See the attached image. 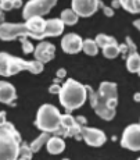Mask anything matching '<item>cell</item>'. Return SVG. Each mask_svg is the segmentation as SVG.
I'll return each instance as SVG.
<instances>
[{
  "instance_id": "cell-1",
  "label": "cell",
  "mask_w": 140,
  "mask_h": 160,
  "mask_svg": "<svg viewBox=\"0 0 140 160\" xmlns=\"http://www.w3.org/2000/svg\"><path fill=\"white\" fill-rule=\"evenodd\" d=\"M44 27H46V21L39 15L28 18L24 24L3 22L0 24V39L6 42L14 41L16 38H32L40 41L46 38Z\"/></svg>"
},
{
  "instance_id": "cell-6",
  "label": "cell",
  "mask_w": 140,
  "mask_h": 160,
  "mask_svg": "<svg viewBox=\"0 0 140 160\" xmlns=\"http://www.w3.org/2000/svg\"><path fill=\"white\" fill-rule=\"evenodd\" d=\"M87 89V98L90 100V106L94 109L96 114L99 117H101L103 120H112L115 117V113H117V104L118 100H108L105 98L100 96L99 92H94L92 87L86 85Z\"/></svg>"
},
{
  "instance_id": "cell-14",
  "label": "cell",
  "mask_w": 140,
  "mask_h": 160,
  "mask_svg": "<svg viewBox=\"0 0 140 160\" xmlns=\"http://www.w3.org/2000/svg\"><path fill=\"white\" fill-rule=\"evenodd\" d=\"M64 25L61 18H51L46 21V27H44V33L46 36H58L63 33Z\"/></svg>"
},
{
  "instance_id": "cell-11",
  "label": "cell",
  "mask_w": 140,
  "mask_h": 160,
  "mask_svg": "<svg viewBox=\"0 0 140 160\" xmlns=\"http://www.w3.org/2000/svg\"><path fill=\"white\" fill-rule=\"evenodd\" d=\"M61 48L68 54L79 53L83 49V41L78 33H67L61 39Z\"/></svg>"
},
{
  "instance_id": "cell-19",
  "label": "cell",
  "mask_w": 140,
  "mask_h": 160,
  "mask_svg": "<svg viewBox=\"0 0 140 160\" xmlns=\"http://www.w3.org/2000/svg\"><path fill=\"white\" fill-rule=\"evenodd\" d=\"M51 135H53L51 132H43V134L39 135V137L36 138L35 141H33L31 145H29V146H31V149H32V152H33V153L39 152V150H40V148L47 143V141L50 139Z\"/></svg>"
},
{
  "instance_id": "cell-9",
  "label": "cell",
  "mask_w": 140,
  "mask_h": 160,
  "mask_svg": "<svg viewBox=\"0 0 140 160\" xmlns=\"http://www.w3.org/2000/svg\"><path fill=\"white\" fill-rule=\"evenodd\" d=\"M82 138L83 141L87 143L89 146L93 148H99L101 145H104L107 138H105V134L99 128H90L83 125L82 127Z\"/></svg>"
},
{
  "instance_id": "cell-27",
  "label": "cell",
  "mask_w": 140,
  "mask_h": 160,
  "mask_svg": "<svg viewBox=\"0 0 140 160\" xmlns=\"http://www.w3.org/2000/svg\"><path fill=\"white\" fill-rule=\"evenodd\" d=\"M100 7L103 8L104 15H107V17H112V15H114V10H112V7H107V6H104L101 2H100Z\"/></svg>"
},
{
  "instance_id": "cell-35",
  "label": "cell",
  "mask_w": 140,
  "mask_h": 160,
  "mask_svg": "<svg viewBox=\"0 0 140 160\" xmlns=\"http://www.w3.org/2000/svg\"><path fill=\"white\" fill-rule=\"evenodd\" d=\"M133 99H135V102H140V93H139V92L133 95Z\"/></svg>"
},
{
  "instance_id": "cell-3",
  "label": "cell",
  "mask_w": 140,
  "mask_h": 160,
  "mask_svg": "<svg viewBox=\"0 0 140 160\" xmlns=\"http://www.w3.org/2000/svg\"><path fill=\"white\" fill-rule=\"evenodd\" d=\"M58 98L61 106L68 113L75 109H79L83 106L87 99L86 85H82L81 82L75 81V79H67L61 87Z\"/></svg>"
},
{
  "instance_id": "cell-16",
  "label": "cell",
  "mask_w": 140,
  "mask_h": 160,
  "mask_svg": "<svg viewBox=\"0 0 140 160\" xmlns=\"http://www.w3.org/2000/svg\"><path fill=\"white\" fill-rule=\"evenodd\" d=\"M46 148H47V152L51 153V155H60L65 149V142L58 135H54V137H50V139L47 141Z\"/></svg>"
},
{
  "instance_id": "cell-40",
  "label": "cell",
  "mask_w": 140,
  "mask_h": 160,
  "mask_svg": "<svg viewBox=\"0 0 140 160\" xmlns=\"http://www.w3.org/2000/svg\"><path fill=\"white\" fill-rule=\"evenodd\" d=\"M138 160H140V158H139V159H138Z\"/></svg>"
},
{
  "instance_id": "cell-32",
  "label": "cell",
  "mask_w": 140,
  "mask_h": 160,
  "mask_svg": "<svg viewBox=\"0 0 140 160\" xmlns=\"http://www.w3.org/2000/svg\"><path fill=\"white\" fill-rule=\"evenodd\" d=\"M111 7H112V8L121 7V2H119V0H112V2H111Z\"/></svg>"
},
{
  "instance_id": "cell-20",
  "label": "cell",
  "mask_w": 140,
  "mask_h": 160,
  "mask_svg": "<svg viewBox=\"0 0 140 160\" xmlns=\"http://www.w3.org/2000/svg\"><path fill=\"white\" fill-rule=\"evenodd\" d=\"M78 18H79V15L72 8H65L61 13V20L65 25H75L78 22Z\"/></svg>"
},
{
  "instance_id": "cell-22",
  "label": "cell",
  "mask_w": 140,
  "mask_h": 160,
  "mask_svg": "<svg viewBox=\"0 0 140 160\" xmlns=\"http://www.w3.org/2000/svg\"><path fill=\"white\" fill-rule=\"evenodd\" d=\"M82 50L87 54V56H96L99 53V45L93 39H85L83 41V49Z\"/></svg>"
},
{
  "instance_id": "cell-15",
  "label": "cell",
  "mask_w": 140,
  "mask_h": 160,
  "mask_svg": "<svg viewBox=\"0 0 140 160\" xmlns=\"http://www.w3.org/2000/svg\"><path fill=\"white\" fill-rule=\"evenodd\" d=\"M99 95L108 100H118V89L114 82H101L99 87Z\"/></svg>"
},
{
  "instance_id": "cell-30",
  "label": "cell",
  "mask_w": 140,
  "mask_h": 160,
  "mask_svg": "<svg viewBox=\"0 0 140 160\" xmlns=\"http://www.w3.org/2000/svg\"><path fill=\"white\" fill-rule=\"evenodd\" d=\"M75 118H77V121H78L81 125H86V122H87L86 117H83V116H78V117H75Z\"/></svg>"
},
{
  "instance_id": "cell-31",
  "label": "cell",
  "mask_w": 140,
  "mask_h": 160,
  "mask_svg": "<svg viewBox=\"0 0 140 160\" xmlns=\"http://www.w3.org/2000/svg\"><path fill=\"white\" fill-rule=\"evenodd\" d=\"M3 22H6V17H4V10L0 6V24H3Z\"/></svg>"
},
{
  "instance_id": "cell-36",
  "label": "cell",
  "mask_w": 140,
  "mask_h": 160,
  "mask_svg": "<svg viewBox=\"0 0 140 160\" xmlns=\"http://www.w3.org/2000/svg\"><path fill=\"white\" fill-rule=\"evenodd\" d=\"M133 25L136 27L139 31H140V20H136V21H133Z\"/></svg>"
},
{
  "instance_id": "cell-37",
  "label": "cell",
  "mask_w": 140,
  "mask_h": 160,
  "mask_svg": "<svg viewBox=\"0 0 140 160\" xmlns=\"http://www.w3.org/2000/svg\"><path fill=\"white\" fill-rule=\"evenodd\" d=\"M17 160H28V159H24V158H18Z\"/></svg>"
},
{
  "instance_id": "cell-26",
  "label": "cell",
  "mask_w": 140,
  "mask_h": 160,
  "mask_svg": "<svg viewBox=\"0 0 140 160\" xmlns=\"http://www.w3.org/2000/svg\"><path fill=\"white\" fill-rule=\"evenodd\" d=\"M20 41H21V45H22V52L25 54H29V53L35 52V48H33V45L28 41V38H20Z\"/></svg>"
},
{
  "instance_id": "cell-24",
  "label": "cell",
  "mask_w": 140,
  "mask_h": 160,
  "mask_svg": "<svg viewBox=\"0 0 140 160\" xmlns=\"http://www.w3.org/2000/svg\"><path fill=\"white\" fill-rule=\"evenodd\" d=\"M96 43L99 45V48H104L105 45L108 43H112V42H115V38H112V36H108V35H104V33H99V35L96 36Z\"/></svg>"
},
{
  "instance_id": "cell-10",
  "label": "cell",
  "mask_w": 140,
  "mask_h": 160,
  "mask_svg": "<svg viewBox=\"0 0 140 160\" xmlns=\"http://www.w3.org/2000/svg\"><path fill=\"white\" fill-rule=\"evenodd\" d=\"M71 4L79 17H90L100 7V0H72Z\"/></svg>"
},
{
  "instance_id": "cell-23",
  "label": "cell",
  "mask_w": 140,
  "mask_h": 160,
  "mask_svg": "<svg viewBox=\"0 0 140 160\" xmlns=\"http://www.w3.org/2000/svg\"><path fill=\"white\" fill-rule=\"evenodd\" d=\"M0 6L3 7L4 11L13 10V8H18L22 6V0H0Z\"/></svg>"
},
{
  "instance_id": "cell-18",
  "label": "cell",
  "mask_w": 140,
  "mask_h": 160,
  "mask_svg": "<svg viewBox=\"0 0 140 160\" xmlns=\"http://www.w3.org/2000/svg\"><path fill=\"white\" fill-rule=\"evenodd\" d=\"M101 50H103V56L107 57V58H115L117 56L121 54V48H119V43H118L117 41L112 42V43L105 45Z\"/></svg>"
},
{
  "instance_id": "cell-12",
  "label": "cell",
  "mask_w": 140,
  "mask_h": 160,
  "mask_svg": "<svg viewBox=\"0 0 140 160\" xmlns=\"http://www.w3.org/2000/svg\"><path fill=\"white\" fill-rule=\"evenodd\" d=\"M54 54H56V46L53 43H50V42H40V43L35 48V52H33L35 60L40 61V63H43V64L53 60Z\"/></svg>"
},
{
  "instance_id": "cell-21",
  "label": "cell",
  "mask_w": 140,
  "mask_h": 160,
  "mask_svg": "<svg viewBox=\"0 0 140 160\" xmlns=\"http://www.w3.org/2000/svg\"><path fill=\"white\" fill-rule=\"evenodd\" d=\"M121 7L125 8L126 11L132 14H139L140 13V0H119Z\"/></svg>"
},
{
  "instance_id": "cell-17",
  "label": "cell",
  "mask_w": 140,
  "mask_h": 160,
  "mask_svg": "<svg viewBox=\"0 0 140 160\" xmlns=\"http://www.w3.org/2000/svg\"><path fill=\"white\" fill-rule=\"evenodd\" d=\"M126 68L129 72H138L140 68V54L138 52H132L128 54L126 58Z\"/></svg>"
},
{
  "instance_id": "cell-8",
  "label": "cell",
  "mask_w": 140,
  "mask_h": 160,
  "mask_svg": "<svg viewBox=\"0 0 140 160\" xmlns=\"http://www.w3.org/2000/svg\"><path fill=\"white\" fill-rule=\"evenodd\" d=\"M121 145L133 152L140 150V124H130L125 128L121 138Z\"/></svg>"
},
{
  "instance_id": "cell-34",
  "label": "cell",
  "mask_w": 140,
  "mask_h": 160,
  "mask_svg": "<svg viewBox=\"0 0 140 160\" xmlns=\"http://www.w3.org/2000/svg\"><path fill=\"white\" fill-rule=\"evenodd\" d=\"M4 122H6V113L0 112V125H3Z\"/></svg>"
},
{
  "instance_id": "cell-7",
  "label": "cell",
  "mask_w": 140,
  "mask_h": 160,
  "mask_svg": "<svg viewBox=\"0 0 140 160\" xmlns=\"http://www.w3.org/2000/svg\"><path fill=\"white\" fill-rule=\"evenodd\" d=\"M57 0H29L25 6H24L22 17L25 20L31 17H43L44 14H47L51 8L56 6Z\"/></svg>"
},
{
  "instance_id": "cell-33",
  "label": "cell",
  "mask_w": 140,
  "mask_h": 160,
  "mask_svg": "<svg viewBox=\"0 0 140 160\" xmlns=\"http://www.w3.org/2000/svg\"><path fill=\"white\" fill-rule=\"evenodd\" d=\"M65 74H67V71L65 70H58V71H57V78H64V77H65Z\"/></svg>"
},
{
  "instance_id": "cell-5",
  "label": "cell",
  "mask_w": 140,
  "mask_h": 160,
  "mask_svg": "<svg viewBox=\"0 0 140 160\" xmlns=\"http://www.w3.org/2000/svg\"><path fill=\"white\" fill-rule=\"evenodd\" d=\"M61 116L56 106L53 104H42L38 110L35 120V125L43 132H54L60 128L61 124Z\"/></svg>"
},
{
  "instance_id": "cell-38",
  "label": "cell",
  "mask_w": 140,
  "mask_h": 160,
  "mask_svg": "<svg viewBox=\"0 0 140 160\" xmlns=\"http://www.w3.org/2000/svg\"><path fill=\"white\" fill-rule=\"evenodd\" d=\"M138 75L140 77V68H139V71H138Z\"/></svg>"
},
{
  "instance_id": "cell-28",
  "label": "cell",
  "mask_w": 140,
  "mask_h": 160,
  "mask_svg": "<svg viewBox=\"0 0 140 160\" xmlns=\"http://www.w3.org/2000/svg\"><path fill=\"white\" fill-rule=\"evenodd\" d=\"M125 43L128 45V49H129V53H132V52H138V50H136V45L133 43V41L129 38V36H128V38H126V41H125Z\"/></svg>"
},
{
  "instance_id": "cell-2",
  "label": "cell",
  "mask_w": 140,
  "mask_h": 160,
  "mask_svg": "<svg viewBox=\"0 0 140 160\" xmlns=\"http://www.w3.org/2000/svg\"><path fill=\"white\" fill-rule=\"evenodd\" d=\"M44 68V64L38 60L26 61L20 57L11 56L6 52H0V75L11 77L21 71H29L31 74H40Z\"/></svg>"
},
{
  "instance_id": "cell-39",
  "label": "cell",
  "mask_w": 140,
  "mask_h": 160,
  "mask_svg": "<svg viewBox=\"0 0 140 160\" xmlns=\"http://www.w3.org/2000/svg\"><path fill=\"white\" fill-rule=\"evenodd\" d=\"M63 160H69V159H63Z\"/></svg>"
},
{
  "instance_id": "cell-29",
  "label": "cell",
  "mask_w": 140,
  "mask_h": 160,
  "mask_svg": "<svg viewBox=\"0 0 140 160\" xmlns=\"http://www.w3.org/2000/svg\"><path fill=\"white\" fill-rule=\"evenodd\" d=\"M60 91H61V87H60L58 84H53L50 88H49V92H50V93H54V95H58Z\"/></svg>"
},
{
  "instance_id": "cell-4",
  "label": "cell",
  "mask_w": 140,
  "mask_h": 160,
  "mask_svg": "<svg viewBox=\"0 0 140 160\" xmlns=\"http://www.w3.org/2000/svg\"><path fill=\"white\" fill-rule=\"evenodd\" d=\"M21 135L11 122L0 125V160H17L20 158Z\"/></svg>"
},
{
  "instance_id": "cell-25",
  "label": "cell",
  "mask_w": 140,
  "mask_h": 160,
  "mask_svg": "<svg viewBox=\"0 0 140 160\" xmlns=\"http://www.w3.org/2000/svg\"><path fill=\"white\" fill-rule=\"evenodd\" d=\"M32 156H33V152H32L31 146H29V145H25V143H21V146H20V158H24V159L31 160Z\"/></svg>"
},
{
  "instance_id": "cell-13",
  "label": "cell",
  "mask_w": 140,
  "mask_h": 160,
  "mask_svg": "<svg viewBox=\"0 0 140 160\" xmlns=\"http://www.w3.org/2000/svg\"><path fill=\"white\" fill-rule=\"evenodd\" d=\"M17 99L16 88L6 81H0V102L14 106V100Z\"/></svg>"
}]
</instances>
